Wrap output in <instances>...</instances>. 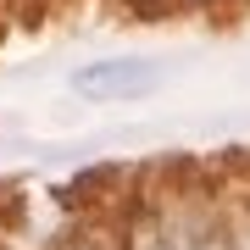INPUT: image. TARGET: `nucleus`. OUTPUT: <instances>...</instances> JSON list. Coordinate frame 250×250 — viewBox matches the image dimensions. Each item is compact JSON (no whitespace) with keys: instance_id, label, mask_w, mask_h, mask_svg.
I'll return each instance as SVG.
<instances>
[{"instance_id":"f257e3e1","label":"nucleus","mask_w":250,"mask_h":250,"mask_svg":"<svg viewBox=\"0 0 250 250\" xmlns=\"http://www.w3.org/2000/svg\"><path fill=\"white\" fill-rule=\"evenodd\" d=\"M156 83H161V72L145 56H111V62H89V67L72 72V89L89 95V100H139Z\"/></svg>"},{"instance_id":"f03ea898","label":"nucleus","mask_w":250,"mask_h":250,"mask_svg":"<svg viewBox=\"0 0 250 250\" xmlns=\"http://www.w3.org/2000/svg\"><path fill=\"white\" fill-rule=\"evenodd\" d=\"M139 250H161V245H156V239H139Z\"/></svg>"},{"instance_id":"7ed1b4c3","label":"nucleus","mask_w":250,"mask_h":250,"mask_svg":"<svg viewBox=\"0 0 250 250\" xmlns=\"http://www.w3.org/2000/svg\"><path fill=\"white\" fill-rule=\"evenodd\" d=\"M72 250H83V245H72Z\"/></svg>"}]
</instances>
